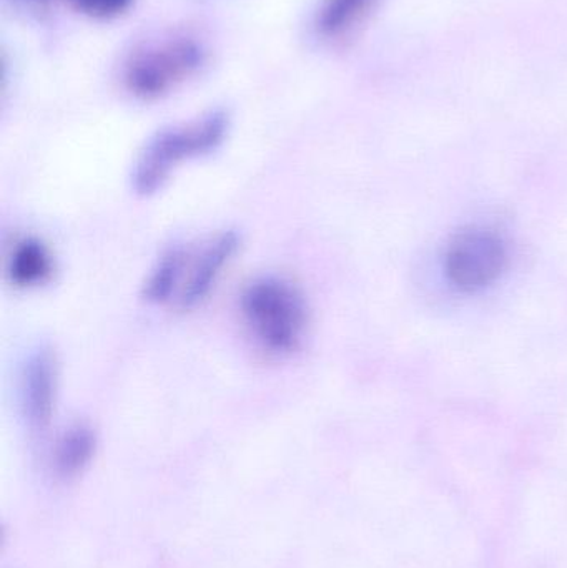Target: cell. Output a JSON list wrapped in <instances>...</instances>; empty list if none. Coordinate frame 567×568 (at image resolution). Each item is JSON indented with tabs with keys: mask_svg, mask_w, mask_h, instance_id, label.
Here are the masks:
<instances>
[{
	"mask_svg": "<svg viewBox=\"0 0 567 568\" xmlns=\"http://www.w3.org/2000/svg\"><path fill=\"white\" fill-rule=\"evenodd\" d=\"M229 130L225 110H210L189 122L160 130L136 160L133 190L143 196L159 192L183 163L215 152L225 142Z\"/></svg>",
	"mask_w": 567,
	"mask_h": 568,
	"instance_id": "obj_1",
	"label": "cell"
},
{
	"mask_svg": "<svg viewBox=\"0 0 567 568\" xmlns=\"http://www.w3.org/2000/svg\"><path fill=\"white\" fill-rule=\"evenodd\" d=\"M243 320L256 343L276 356L293 354L306 336L308 306L298 287L276 276H263L243 291Z\"/></svg>",
	"mask_w": 567,
	"mask_h": 568,
	"instance_id": "obj_3",
	"label": "cell"
},
{
	"mask_svg": "<svg viewBox=\"0 0 567 568\" xmlns=\"http://www.w3.org/2000/svg\"><path fill=\"white\" fill-rule=\"evenodd\" d=\"M69 3L93 19H112L125 12L132 0H69Z\"/></svg>",
	"mask_w": 567,
	"mask_h": 568,
	"instance_id": "obj_11",
	"label": "cell"
},
{
	"mask_svg": "<svg viewBox=\"0 0 567 568\" xmlns=\"http://www.w3.org/2000/svg\"><path fill=\"white\" fill-rule=\"evenodd\" d=\"M379 0H322L313 19L316 39L345 43L366 26Z\"/></svg>",
	"mask_w": 567,
	"mask_h": 568,
	"instance_id": "obj_7",
	"label": "cell"
},
{
	"mask_svg": "<svg viewBox=\"0 0 567 568\" xmlns=\"http://www.w3.org/2000/svg\"><path fill=\"white\" fill-rule=\"evenodd\" d=\"M205 45L192 33H163L139 43L122 65L126 92L140 100H159L199 75L206 63Z\"/></svg>",
	"mask_w": 567,
	"mask_h": 568,
	"instance_id": "obj_2",
	"label": "cell"
},
{
	"mask_svg": "<svg viewBox=\"0 0 567 568\" xmlns=\"http://www.w3.org/2000/svg\"><path fill=\"white\" fill-rule=\"evenodd\" d=\"M190 250L185 246H172L160 256L152 273L146 278L143 286V297L146 303L162 304L172 300L173 294L179 291L182 293L183 284L186 282V272H189Z\"/></svg>",
	"mask_w": 567,
	"mask_h": 568,
	"instance_id": "obj_8",
	"label": "cell"
},
{
	"mask_svg": "<svg viewBox=\"0 0 567 568\" xmlns=\"http://www.w3.org/2000/svg\"><path fill=\"white\" fill-rule=\"evenodd\" d=\"M59 389V363L50 347H37L29 354L20 376V406L33 430L49 426L55 410Z\"/></svg>",
	"mask_w": 567,
	"mask_h": 568,
	"instance_id": "obj_5",
	"label": "cell"
},
{
	"mask_svg": "<svg viewBox=\"0 0 567 568\" xmlns=\"http://www.w3.org/2000/svg\"><path fill=\"white\" fill-rule=\"evenodd\" d=\"M505 265V243L489 230L459 233L446 253V275L465 293H476L495 283Z\"/></svg>",
	"mask_w": 567,
	"mask_h": 568,
	"instance_id": "obj_4",
	"label": "cell"
},
{
	"mask_svg": "<svg viewBox=\"0 0 567 568\" xmlns=\"http://www.w3.org/2000/svg\"><path fill=\"white\" fill-rule=\"evenodd\" d=\"M240 245H242V239L239 233L229 230L212 240L196 256V262H190L189 278L183 284L182 293L176 297L180 310H192L209 296L210 291L222 276L223 270L239 252Z\"/></svg>",
	"mask_w": 567,
	"mask_h": 568,
	"instance_id": "obj_6",
	"label": "cell"
},
{
	"mask_svg": "<svg viewBox=\"0 0 567 568\" xmlns=\"http://www.w3.org/2000/svg\"><path fill=\"white\" fill-rule=\"evenodd\" d=\"M53 275V258L40 240L27 239L13 248L9 260L10 282L19 287H36Z\"/></svg>",
	"mask_w": 567,
	"mask_h": 568,
	"instance_id": "obj_9",
	"label": "cell"
},
{
	"mask_svg": "<svg viewBox=\"0 0 567 568\" xmlns=\"http://www.w3.org/2000/svg\"><path fill=\"white\" fill-rule=\"evenodd\" d=\"M20 2L33 3V6H42V3H47L49 0H20Z\"/></svg>",
	"mask_w": 567,
	"mask_h": 568,
	"instance_id": "obj_12",
	"label": "cell"
},
{
	"mask_svg": "<svg viewBox=\"0 0 567 568\" xmlns=\"http://www.w3.org/2000/svg\"><path fill=\"white\" fill-rule=\"evenodd\" d=\"M95 447V437L85 426H75L67 430L57 450V463L63 473L72 474L85 466Z\"/></svg>",
	"mask_w": 567,
	"mask_h": 568,
	"instance_id": "obj_10",
	"label": "cell"
}]
</instances>
